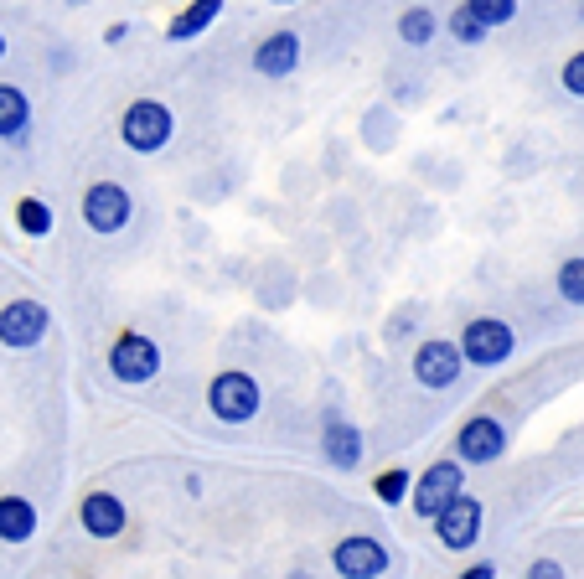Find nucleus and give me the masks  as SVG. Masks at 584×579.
<instances>
[{"instance_id": "obj_1", "label": "nucleus", "mask_w": 584, "mask_h": 579, "mask_svg": "<svg viewBox=\"0 0 584 579\" xmlns=\"http://www.w3.org/2000/svg\"><path fill=\"white\" fill-rule=\"evenodd\" d=\"M259 409H264V388H259L254 373L228 368V373H218L207 383V414L218 424H249Z\"/></svg>"}, {"instance_id": "obj_2", "label": "nucleus", "mask_w": 584, "mask_h": 579, "mask_svg": "<svg viewBox=\"0 0 584 579\" xmlns=\"http://www.w3.org/2000/svg\"><path fill=\"white\" fill-rule=\"evenodd\" d=\"M171 135H176V114L161 99H135L119 114V140H125V150H135V156H156V150L171 145Z\"/></svg>"}, {"instance_id": "obj_3", "label": "nucleus", "mask_w": 584, "mask_h": 579, "mask_svg": "<svg viewBox=\"0 0 584 579\" xmlns=\"http://www.w3.org/2000/svg\"><path fill=\"white\" fill-rule=\"evenodd\" d=\"M460 492H466V461H460V455H440V461L414 481L409 507H414L419 523H435V517H440Z\"/></svg>"}, {"instance_id": "obj_4", "label": "nucleus", "mask_w": 584, "mask_h": 579, "mask_svg": "<svg viewBox=\"0 0 584 579\" xmlns=\"http://www.w3.org/2000/svg\"><path fill=\"white\" fill-rule=\"evenodd\" d=\"M109 373L125 388H145L161 378V347L145 337V331H119L109 347Z\"/></svg>"}, {"instance_id": "obj_5", "label": "nucleus", "mask_w": 584, "mask_h": 579, "mask_svg": "<svg viewBox=\"0 0 584 579\" xmlns=\"http://www.w3.org/2000/svg\"><path fill=\"white\" fill-rule=\"evenodd\" d=\"M388 564H393L388 543L373 538V533H347V538H336V548H331L336 579H383Z\"/></svg>"}, {"instance_id": "obj_6", "label": "nucleus", "mask_w": 584, "mask_h": 579, "mask_svg": "<svg viewBox=\"0 0 584 579\" xmlns=\"http://www.w3.org/2000/svg\"><path fill=\"white\" fill-rule=\"evenodd\" d=\"M78 212H83V223H88V228L109 238V233H125V228H130V218H135V197H130V187H119V181H94V187L83 192Z\"/></svg>"}, {"instance_id": "obj_7", "label": "nucleus", "mask_w": 584, "mask_h": 579, "mask_svg": "<svg viewBox=\"0 0 584 579\" xmlns=\"http://www.w3.org/2000/svg\"><path fill=\"white\" fill-rule=\"evenodd\" d=\"M512 347H517V331L502 316H476L460 331V352H466L471 368H502L512 357Z\"/></svg>"}, {"instance_id": "obj_8", "label": "nucleus", "mask_w": 584, "mask_h": 579, "mask_svg": "<svg viewBox=\"0 0 584 579\" xmlns=\"http://www.w3.org/2000/svg\"><path fill=\"white\" fill-rule=\"evenodd\" d=\"M455 455L466 466L502 461V455H507V424L497 414H471L466 424H460V435H455Z\"/></svg>"}, {"instance_id": "obj_9", "label": "nucleus", "mask_w": 584, "mask_h": 579, "mask_svg": "<svg viewBox=\"0 0 584 579\" xmlns=\"http://www.w3.org/2000/svg\"><path fill=\"white\" fill-rule=\"evenodd\" d=\"M460 368H466V352H460L455 342L435 337V342H419L414 352V383L429 388V393H445L460 383Z\"/></svg>"}, {"instance_id": "obj_10", "label": "nucleus", "mask_w": 584, "mask_h": 579, "mask_svg": "<svg viewBox=\"0 0 584 579\" xmlns=\"http://www.w3.org/2000/svg\"><path fill=\"white\" fill-rule=\"evenodd\" d=\"M429 528H435V538H440L445 554H466V548L481 543V502L471 492H460Z\"/></svg>"}, {"instance_id": "obj_11", "label": "nucleus", "mask_w": 584, "mask_h": 579, "mask_svg": "<svg viewBox=\"0 0 584 579\" xmlns=\"http://www.w3.org/2000/svg\"><path fill=\"white\" fill-rule=\"evenodd\" d=\"M47 331H52V316H47L42 300H11V306L0 311V347H11V352L37 347Z\"/></svg>"}, {"instance_id": "obj_12", "label": "nucleus", "mask_w": 584, "mask_h": 579, "mask_svg": "<svg viewBox=\"0 0 584 579\" xmlns=\"http://www.w3.org/2000/svg\"><path fill=\"white\" fill-rule=\"evenodd\" d=\"M78 523H83L88 538L109 543V538H119L130 528V507H125V497H114V492H88L78 502Z\"/></svg>"}, {"instance_id": "obj_13", "label": "nucleus", "mask_w": 584, "mask_h": 579, "mask_svg": "<svg viewBox=\"0 0 584 579\" xmlns=\"http://www.w3.org/2000/svg\"><path fill=\"white\" fill-rule=\"evenodd\" d=\"M321 461L331 471H357L362 466V430L342 414H326L321 424Z\"/></svg>"}, {"instance_id": "obj_14", "label": "nucleus", "mask_w": 584, "mask_h": 579, "mask_svg": "<svg viewBox=\"0 0 584 579\" xmlns=\"http://www.w3.org/2000/svg\"><path fill=\"white\" fill-rule=\"evenodd\" d=\"M300 68V37L295 32H269L259 47H254V73L259 78H290Z\"/></svg>"}, {"instance_id": "obj_15", "label": "nucleus", "mask_w": 584, "mask_h": 579, "mask_svg": "<svg viewBox=\"0 0 584 579\" xmlns=\"http://www.w3.org/2000/svg\"><path fill=\"white\" fill-rule=\"evenodd\" d=\"M37 538V507L26 497H0V543H32Z\"/></svg>"}, {"instance_id": "obj_16", "label": "nucleus", "mask_w": 584, "mask_h": 579, "mask_svg": "<svg viewBox=\"0 0 584 579\" xmlns=\"http://www.w3.org/2000/svg\"><path fill=\"white\" fill-rule=\"evenodd\" d=\"M26 130H32V104H26V94L16 83H0V140H26Z\"/></svg>"}, {"instance_id": "obj_17", "label": "nucleus", "mask_w": 584, "mask_h": 579, "mask_svg": "<svg viewBox=\"0 0 584 579\" xmlns=\"http://www.w3.org/2000/svg\"><path fill=\"white\" fill-rule=\"evenodd\" d=\"M218 16H223V0H192V6L181 11V16H171L166 42H192V37H202Z\"/></svg>"}, {"instance_id": "obj_18", "label": "nucleus", "mask_w": 584, "mask_h": 579, "mask_svg": "<svg viewBox=\"0 0 584 579\" xmlns=\"http://www.w3.org/2000/svg\"><path fill=\"white\" fill-rule=\"evenodd\" d=\"M440 32V16L429 11V6H409L404 16H398V42L404 47H429Z\"/></svg>"}, {"instance_id": "obj_19", "label": "nucleus", "mask_w": 584, "mask_h": 579, "mask_svg": "<svg viewBox=\"0 0 584 579\" xmlns=\"http://www.w3.org/2000/svg\"><path fill=\"white\" fill-rule=\"evenodd\" d=\"M373 492H378L383 507H404L409 492H414V471H409V466H388V471H378Z\"/></svg>"}, {"instance_id": "obj_20", "label": "nucleus", "mask_w": 584, "mask_h": 579, "mask_svg": "<svg viewBox=\"0 0 584 579\" xmlns=\"http://www.w3.org/2000/svg\"><path fill=\"white\" fill-rule=\"evenodd\" d=\"M16 228H21L26 238H47V233H52V207H47L42 197H21V202H16Z\"/></svg>"}, {"instance_id": "obj_21", "label": "nucleus", "mask_w": 584, "mask_h": 579, "mask_svg": "<svg viewBox=\"0 0 584 579\" xmlns=\"http://www.w3.org/2000/svg\"><path fill=\"white\" fill-rule=\"evenodd\" d=\"M486 32H491V26H486L481 16H471V11H466V0H460V6L450 11V37H455V42L476 47V42H486Z\"/></svg>"}, {"instance_id": "obj_22", "label": "nucleus", "mask_w": 584, "mask_h": 579, "mask_svg": "<svg viewBox=\"0 0 584 579\" xmlns=\"http://www.w3.org/2000/svg\"><path fill=\"white\" fill-rule=\"evenodd\" d=\"M553 285H559V295L569 306H584V259H564L559 274H553Z\"/></svg>"}, {"instance_id": "obj_23", "label": "nucleus", "mask_w": 584, "mask_h": 579, "mask_svg": "<svg viewBox=\"0 0 584 579\" xmlns=\"http://www.w3.org/2000/svg\"><path fill=\"white\" fill-rule=\"evenodd\" d=\"M466 11L481 16L486 26H507V21H517V0H466Z\"/></svg>"}, {"instance_id": "obj_24", "label": "nucleus", "mask_w": 584, "mask_h": 579, "mask_svg": "<svg viewBox=\"0 0 584 579\" xmlns=\"http://www.w3.org/2000/svg\"><path fill=\"white\" fill-rule=\"evenodd\" d=\"M564 94H574V99H584V52H574L569 63H564Z\"/></svg>"}, {"instance_id": "obj_25", "label": "nucleus", "mask_w": 584, "mask_h": 579, "mask_svg": "<svg viewBox=\"0 0 584 579\" xmlns=\"http://www.w3.org/2000/svg\"><path fill=\"white\" fill-rule=\"evenodd\" d=\"M522 579H569V569H564L559 559H533Z\"/></svg>"}, {"instance_id": "obj_26", "label": "nucleus", "mask_w": 584, "mask_h": 579, "mask_svg": "<svg viewBox=\"0 0 584 579\" xmlns=\"http://www.w3.org/2000/svg\"><path fill=\"white\" fill-rule=\"evenodd\" d=\"M460 579H497V564L481 559V564H471V569H460Z\"/></svg>"}, {"instance_id": "obj_27", "label": "nucleus", "mask_w": 584, "mask_h": 579, "mask_svg": "<svg viewBox=\"0 0 584 579\" xmlns=\"http://www.w3.org/2000/svg\"><path fill=\"white\" fill-rule=\"evenodd\" d=\"M125 37H130V26H125V21H114L109 32H104V42H109V47H119V42H125Z\"/></svg>"}, {"instance_id": "obj_28", "label": "nucleus", "mask_w": 584, "mask_h": 579, "mask_svg": "<svg viewBox=\"0 0 584 579\" xmlns=\"http://www.w3.org/2000/svg\"><path fill=\"white\" fill-rule=\"evenodd\" d=\"M181 486H187V497H202V492H207V481H202V476H197V471H192V476H187V481H181Z\"/></svg>"}, {"instance_id": "obj_29", "label": "nucleus", "mask_w": 584, "mask_h": 579, "mask_svg": "<svg viewBox=\"0 0 584 579\" xmlns=\"http://www.w3.org/2000/svg\"><path fill=\"white\" fill-rule=\"evenodd\" d=\"M0 57H6V37H0Z\"/></svg>"}, {"instance_id": "obj_30", "label": "nucleus", "mask_w": 584, "mask_h": 579, "mask_svg": "<svg viewBox=\"0 0 584 579\" xmlns=\"http://www.w3.org/2000/svg\"><path fill=\"white\" fill-rule=\"evenodd\" d=\"M274 6H290V0H274Z\"/></svg>"}, {"instance_id": "obj_31", "label": "nucleus", "mask_w": 584, "mask_h": 579, "mask_svg": "<svg viewBox=\"0 0 584 579\" xmlns=\"http://www.w3.org/2000/svg\"><path fill=\"white\" fill-rule=\"evenodd\" d=\"M73 6H88V0H73Z\"/></svg>"}, {"instance_id": "obj_32", "label": "nucleus", "mask_w": 584, "mask_h": 579, "mask_svg": "<svg viewBox=\"0 0 584 579\" xmlns=\"http://www.w3.org/2000/svg\"><path fill=\"white\" fill-rule=\"evenodd\" d=\"M579 16H584V11H579Z\"/></svg>"}]
</instances>
